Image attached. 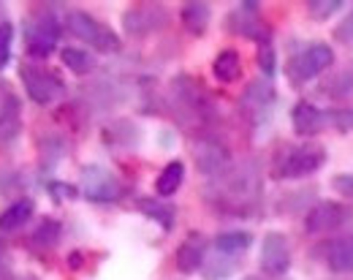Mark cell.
I'll list each match as a JSON object with an SVG mask.
<instances>
[{"instance_id":"obj_22","label":"cell","mask_w":353,"mask_h":280,"mask_svg":"<svg viewBox=\"0 0 353 280\" xmlns=\"http://www.w3.org/2000/svg\"><path fill=\"white\" fill-rule=\"evenodd\" d=\"M201 267H204L207 280H225L236 272V267H239V256H228V253L215 250L212 256L207 253V259H204Z\"/></svg>"},{"instance_id":"obj_26","label":"cell","mask_w":353,"mask_h":280,"mask_svg":"<svg viewBox=\"0 0 353 280\" xmlns=\"http://www.w3.org/2000/svg\"><path fill=\"white\" fill-rule=\"evenodd\" d=\"M60 234H63L60 221H54V218H44V221L39 223L36 234H33V245H39V248H54V245L60 242Z\"/></svg>"},{"instance_id":"obj_5","label":"cell","mask_w":353,"mask_h":280,"mask_svg":"<svg viewBox=\"0 0 353 280\" xmlns=\"http://www.w3.org/2000/svg\"><path fill=\"white\" fill-rule=\"evenodd\" d=\"M65 22L77 39H82L85 44L95 47L98 52H117L120 49V39L114 36V30L106 28L103 22H98L88 11H68Z\"/></svg>"},{"instance_id":"obj_29","label":"cell","mask_w":353,"mask_h":280,"mask_svg":"<svg viewBox=\"0 0 353 280\" xmlns=\"http://www.w3.org/2000/svg\"><path fill=\"white\" fill-rule=\"evenodd\" d=\"M11 47H14V28L11 22H0V71L11 63Z\"/></svg>"},{"instance_id":"obj_11","label":"cell","mask_w":353,"mask_h":280,"mask_svg":"<svg viewBox=\"0 0 353 280\" xmlns=\"http://www.w3.org/2000/svg\"><path fill=\"white\" fill-rule=\"evenodd\" d=\"M25 33H28V52L33 57H46L52 54L60 39V25L54 17H36L33 22L25 25Z\"/></svg>"},{"instance_id":"obj_7","label":"cell","mask_w":353,"mask_h":280,"mask_svg":"<svg viewBox=\"0 0 353 280\" xmlns=\"http://www.w3.org/2000/svg\"><path fill=\"white\" fill-rule=\"evenodd\" d=\"M351 221H353V210L348 204H343V201H318L315 207H310L307 218H305V232L307 234L340 232Z\"/></svg>"},{"instance_id":"obj_19","label":"cell","mask_w":353,"mask_h":280,"mask_svg":"<svg viewBox=\"0 0 353 280\" xmlns=\"http://www.w3.org/2000/svg\"><path fill=\"white\" fill-rule=\"evenodd\" d=\"M212 74L215 79L228 85V82H236L242 77V60H239V52L236 49H223L218 52V57L212 60Z\"/></svg>"},{"instance_id":"obj_9","label":"cell","mask_w":353,"mask_h":280,"mask_svg":"<svg viewBox=\"0 0 353 280\" xmlns=\"http://www.w3.org/2000/svg\"><path fill=\"white\" fill-rule=\"evenodd\" d=\"M291 267V245L288 237L280 232H269L261 242V270L266 275H285Z\"/></svg>"},{"instance_id":"obj_25","label":"cell","mask_w":353,"mask_h":280,"mask_svg":"<svg viewBox=\"0 0 353 280\" xmlns=\"http://www.w3.org/2000/svg\"><path fill=\"white\" fill-rule=\"evenodd\" d=\"M250 245H253V237L248 232H223V234H218L215 242H212L215 250L228 253V256H239V253H245Z\"/></svg>"},{"instance_id":"obj_8","label":"cell","mask_w":353,"mask_h":280,"mask_svg":"<svg viewBox=\"0 0 353 280\" xmlns=\"http://www.w3.org/2000/svg\"><path fill=\"white\" fill-rule=\"evenodd\" d=\"M274 101H277V90H274L272 79H256L245 88V93L239 98V106L253 123H264L274 109Z\"/></svg>"},{"instance_id":"obj_3","label":"cell","mask_w":353,"mask_h":280,"mask_svg":"<svg viewBox=\"0 0 353 280\" xmlns=\"http://www.w3.org/2000/svg\"><path fill=\"white\" fill-rule=\"evenodd\" d=\"M19 77H22V85H25V93L30 95L33 103H41L49 106L54 101H60L65 95V85L57 74H52L44 66H36V63H25L19 68Z\"/></svg>"},{"instance_id":"obj_30","label":"cell","mask_w":353,"mask_h":280,"mask_svg":"<svg viewBox=\"0 0 353 280\" xmlns=\"http://www.w3.org/2000/svg\"><path fill=\"white\" fill-rule=\"evenodd\" d=\"M326 114L337 131H353V109H326Z\"/></svg>"},{"instance_id":"obj_20","label":"cell","mask_w":353,"mask_h":280,"mask_svg":"<svg viewBox=\"0 0 353 280\" xmlns=\"http://www.w3.org/2000/svg\"><path fill=\"white\" fill-rule=\"evenodd\" d=\"M179 17H182V25L188 28V33L201 36V33L210 28L212 8H210L207 3H185L182 11H179Z\"/></svg>"},{"instance_id":"obj_2","label":"cell","mask_w":353,"mask_h":280,"mask_svg":"<svg viewBox=\"0 0 353 280\" xmlns=\"http://www.w3.org/2000/svg\"><path fill=\"white\" fill-rule=\"evenodd\" d=\"M228 183L223 188V199L228 207H250L261 196V172L259 163H242L239 169H228Z\"/></svg>"},{"instance_id":"obj_27","label":"cell","mask_w":353,"mask_h":280,"mask_svg":"<svg viewBox=\"0 0 353 280\" xmlns=\"http://www.w3.org/2000/svg\"><path fill=\"white\" fill-rule=\"evenodd\" d=\"M65 155V139L60 137V134H44L41 137V161H44V166H54L60 158Z\"/></svg>"},{"instance_id":"obj_23","label":"cell","mask_w":353,"mask_h":280,"mask_svg":"<svg viewBox=\"0 0 353 280\" xmlns=\"http://www.w3.org/2000/svg\"><path fill=\"white\" fill-rule=\"evenodd\" d=\"M139 210H141L147 218H152L155 223H161L163 232H172V229H174L176 210L172 204H166L163 199H139Z\"/></svg>"},{"instance_id":"obj_12","label":"cell","mask_w":353,"mask_h":280,"mask_svg":"<svg viewBox=\"0 0 353 280\" xmlns=\"http://www.w3.org/2000/svg\"><path fill=\"white\" fill-rule=\"evenodd\" d=\"M166 25V11L161 6H133L123 14V28L128 36H147Z\"/></svg>"},{"instance_id":"obj_21","label":"cell","mask_w":353,"mask_h":280,"mask_svg":"<svg viewBox=\"0 0 353 280\" xmlns=\"http://www.w3.org/2000/svg\"><path fill=\"white\" fill-rule=\"evenodd\" d=\"M182 180H185V163H182V161H169V163L161 169L158 180H155L158 199H169V196H174L176 190H179V186H182Z\"/></svg>"},{"instance_id":"obj_10","label":"cell","mask_w":353,"mask_h":280,"mask_svg":"<svg viewBox=\"0 0 353 280\" xmlns=\"http://www.w3.org/2000/svg\"><path fill=\"white\" fill-rule=\"evenodd\" d=\"M193 158H196L199 172L207 174V177H223V174L231 169V155H228V150L215 139L196 141Z\"/></svg>"},{"instance_id":"obj_18","label":"cell","mask_w":353,"mask_h":280,"mask_svg":"<svg viewBox=\"0 0 353 280\" xmlns=\"http://www.w3.org/2000/svg\"><path fill=\"white\" fill-rule=\"evenodd\" d=\"M33 210H36L33 199H19V201L8 204V207L0 212V232L8 234V232H17V229H22V226L30 221Z\"/></svg>"},{"instance_id":"obj_1","label":"cell","mask_w":353,"mask_h":280,"mask_svg":"<svg viewBox=\"0 0 353 280\" xmlns=\"http://www.w3.org/2000/svg\"><path fill=\"white\" fill-rule=\"evenodd\" d=\"M326 163V150L318 147V144H299V147H288L277 166H274V174L280 180H302L315 174L321 166Z\"/></svg>"},{"instance_id":"obj_34","label":"cell","mask_w":353,"mask_h":280,"mask_svg":"<svg viewBox=\"0 0 353 280\" xmlns=\"http://www.w3.org/2000/svg\"><path fill=\"white\" fill-rule=\"evenodd\" d=\"M0 253H3V245H0Z\"/></svg>"},{"instance_id":"obj_33","label":"cell","mask_w":353,"mask_h":280,"mask_svg":"<svg viewBox=\"0 0 353 280\" xmlns=\"http://www.w3.org/2000/svg\"><path fill=\"white\" fill-rule=\"evenodd\" d=\"M332 186L337 188L340 193H345V196L353 199V174H337V177L332 180Z\"/></svg>"},{"instance_id":"obj_24","label":"cell","mask_w":353,"mask_h":280,"mask_svg":"<svg viewBox=\"0 0 353 280\" xmlns=\"http://www.w3.org/2000/svg\"><path fill=\"white\" fill-rule=\"evenodd\" d=\"M60 60L77 77H85V74H90L95 68V57L90 54L88 49H79V47H63L60 49Z\"/></svg>"},{"instance_id":"obj_16","label":"cell","mask_w":353,"mask_h":280,"mask_svg":"<svg viewBox=\"0 0 353 280\" xmlns=\"http://www.w3.org/2000/svg\"><path fill=\"white\" fill-rule=\"evenodd\" d=\"M323 261L332 272L348 275L353 272V237H340L323 245Z\"/></svg>"},{"instance_id":"obj_17","label":"cell","mask_w":353,"mask_h":280,"mask_svg":"<svg viewBox=\"0 0 353 280\" xmlns=\"http://www.w3.org/2000/svg\"><path fill=\"white\" fill-rule=\"evenodd\" d=\"M22 109H19V101L8 93L3 98V106H0V144H8V141L17 139L19 128H22Z\"/></svg>"},{"instance_id":"obj_4","label":"cell","mask_w":353,"mask_h":280,"mask_svg":"<svg viewBox=\"0 0 353 280\" xmlns=\"http://www.w3.org/2000/svg\"><path fill=\"white\" fill-rule=\"evenodd\" d=\"M334 63V52L329 44H307L299 54H294L285 66V74L294 85H305L310 79L321 77Z\"/></svg>"},{"instance_id":"obj_32","label":"cell","mask_w":353,"mask_h":280,"mask_svg":"<svg viewBox=\"0 0 353 280\" xmlns=\"http://www.w3.org/2000/svg\"><path fill=\"white\" fill-rule=\"evenodd\" d=\"M334 36H337L343 44H353V8L348 11V17H343V22L337 25Z\"/></svg>"},{"instance_id":"obj_6","label":"cell","mask_w":353,"mask_h":280,"mask_svg":"<svg viewBox=\"0 0 353 280\" xmlns=\"http://www.w3.org/2000/svg\"><path fill=\"white\" fill-rule=\"evenodd\" d=\"M82 196L90 201H98V204H109V201H117L123 186L120 180L106 169V166H98V163H90L82 169V183H79Z\"/></svg>"},{"instance_id":"obj_13","label":"cell","mask_w":353,"mask_h":280,"mask_svg":"<svg viewBox=\"0 0 353 280\" xmlns=\"http://www.w3.org/2000/svg\"><path fill=\"white\" fill-rule=\"evenodd\" d=\"M228 30L245 36V39H253L259 44H269V30L261 25V17H259V6L256 3H242L236 11H231L228 17Z\"/></svg>"},{"instance_id":"obj_28","label":"cell","mask_w":353,"mask_h":280,"mask_svg":"<svg viewBox=\"0 0 353 280\" xmlns=\"http://www.w3.org/2000/svg\"><path fill=\"white\" fill-rule=\"evenodd\" d=\"M307 11H310V17H312V19L323 22V19L334 17L337 11H343V3H340V0H310Z\"/></svg>"},{"instance_id":"obj_15","label":"cell","mask_w":353,"mask_h":280,"mask_svg":"<svg viewBox=\"0 0 353 280\" xmlns=\"http://www.w3.org/2000/svg\"><path fill=\"white\" fill-rule=\"evenodd\" d=\"M204 259H207V239H204V234L190 232L182 239V245L176 248V270L190 275V272L201 270Z\"/></svg>"},{"instance_id":"obj_14","label":"cell","mask_w":353,"mask_h":280,"mask_svg":"<svg viewBox=\"0 0 353 280\" xmlns=\"http://www.w3.org/2000/svg\"><path fill=\"white\" fill-rule=\"evenodd\" d=\"M291 123H294V131L299 137H315L329 126V114L310 101H299L291 109Z\"/></svg>"},{"instance_id":"obj_31","label":"cell","mask_w":353,"mask_h":280,"mask_svg":"<svg viewBox=\"0 0 353 280\" xmlns=\"http://www.w3.org/2000/svg\"><path fill=\"white\" fill-rule=\"evenodd\" d=\"M259 66H261V71L269 79L274 77L277 66H274V49H272V44H261V49H259Z\"/></svg>"}]
</instances>
